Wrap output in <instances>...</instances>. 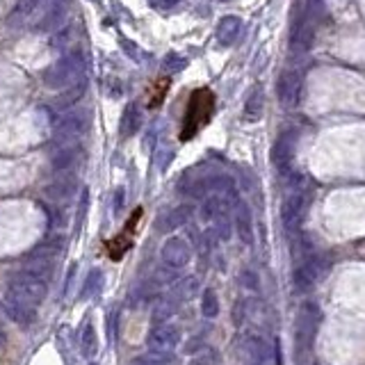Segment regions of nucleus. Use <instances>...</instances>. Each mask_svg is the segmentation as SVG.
<instances>
[{
	"label": "nucleus",
	"instance_id": "obj_1",
	"mask_svg": "<svg viewBox=\"0 0 365 365\" xmlns=\"http://www.w3.org/2000/svg\"><path fill=\"white\" fill-rule=\"evenodd\" d=\"M215 112V94L208 87L194 89L192 96L187 101L185 117H182L180 126V142H189L192 137L199 135V130L203 126H208V121L212 119Z\"/></svg>",
	"mask_w": 365,
	"mask_h": 365
},
{
	"label": "nucleus",
	"instance_id": "obj_2",
	"mask_svg": "<svg viewBox=\"0 0 365 365\" xmlns=\"http://www.w3.org/2000/svg\"><path fill=\"white\" fill-rule=\"evenodd\" d=\"M85 69H87L85 55L80 51H73L48 66L44 71V85L51 89H66L80 80H85Z\"/></svg>",
	"mask_w": 365,
	"mask_h": 365
},
{
	"label": "nucleus",
	"instance_id": "obj_3",
	"mask_svg": "<svg viewBox=\"0 0 365 365\" xmlns=\"http://www.w3.org/2000/svg\"><path fill=\"white\" fill-rule=\"evenodd\" d=\"M318 318H320L318 306L313 302L302 304L295 320V363L297 365H306V361L311 359L315 334H318Z\"/></svg>",
	"mask_w": 365,
	"mask_h": 365
},
{
	"label": "nucleus",
	"instance_id": "obj_4",
	"mask_svg": "<svg viewBox=\"0 0 365 365\" xmlns=\"http://www.w3.org/2000/svg\"><path fill=\"white\" fill-rule=\"evenodd\" d=\"M7 290L14 293L19 300L28 302V304L37 306V309H39V304L44 302L46 295H48V284H46V281H41L39 277H35V274L21 270V272H16V274H12V277H10Z\"/></svg>",
	"mask_w": 365,
	"mask_h": 365
},
{
	"label": "nucleus",
	"instance_id": "obj_5",
	"mask_svg": "<svg viewBox=\"0 0 365 365\" xmlns=\"http://www.w3.org/2000/svg\"><path fill=\"white\" fill-rule=\"evenodd\" d=\"M89 123H91V117H89L87 110H73V112H69L66 117H62L60 121L55 123L53 142L57 146L78 142V139L87 132Z\"/></svg>",
	"mask_w": 365,
	"mask_h": 365
},
{
	"label": "nucleus",
	"instance_id": "obj_6",
	"mask_svg": "<svg viewBox=\"0 0 365 365\" xmlns=\"http://www.w3.org/2000/svg\"><path fill=\"white\" fill-rule=\"evenodd\" d=\"M331 263L325 258V256H309L300 267L295 270L293 284L297 293H309L320 281H325V277L329 274Z\"/></svg>",
	"mask_w": 365,
	"mask_h": 365
},
{
	"label": "nucleus",
	"instance_id": "obj_7",
	"mask_svg": "<svg viewBox=\"0 0 365 365\" xmlns=\"http://www.w3.org/2000/svg\"><path fill=\"white\" fill-rule=\"evenodd\" d=\"M0 309L7 315V320H12L16 327H23V329H30L37 325L39 320V313H37V306H32L28 302L19 300L14 293H7L3 295V300H0Z\"/></svg>",
	"mask_w": 365,
	"mask_h": 365
},
{
	"label": "nucleus",
	"instance_id": "obj_8",
	"mask_svg": "<svg viewBox=\"0 0 365 365\" xmlns=\"http://www.w3.org/2000/svg\"><path fill=\"white\" fill-rule=\"evenodd\" d=\"M306 210H309V194L300 192V189L288 194L284 199V205H281V222H284L286 231L295 233L306 217Z\"/></svg>",
	"mask_w": 365,
	"mask_h": 365
},
{
	"label": "nucleus",
	"instance_id": "obj_9",
	"mask_svg": "<svg viewBox=\"0 0 365 365\" xmlns=\"http://www.w3.org/2000/svg\"><path fill=\"white\" fill-rule=\"evenodd\" d=\"M295 151H297V132L295 130H284L274 142L272 151H270V160L281 173H288V169L293 167L295 160Z\"/></svg>",
	"mask_w": 365,
	"mask_h": 365
},
{
	"label": "nucleus",
	"instance_id": "obj_10",
	"mask_svg": "<svg viewBox=\"0 0 365 365\" xmlns=\"http://www.w3.org/2000/svg\"><path fill=\"white\" fill-rule=\"evenodd\" d=\"M300 94H302V76L300 71L295 69H286L277 80V98L284 107H295L300 103Z\"/></svg>",
	"mask_w": 365,
	"mask_h": 365
},
{
	"label": "nucleus",
	"instance_id": "obj_11",
	"mask_svg": "<svg viewBox=\"0 0 365 365\" xmlns=\"http://www.w3.org/2000/svg\"><path fill=\"white\" fill-rule=\"evenodd\" d=\"M160 258L164 265H169V267H185V265L189 263V258H192V249H189V244L185 242L182 238H169L164 240V244L160 249Z\"/></svg>",
	"mask_w": 365,
	"mask_h": 365
},
{
	"label": "nucleus",
	"instance_id": "obj_12",
	"mask_svg": "<svg viewBox=\"0 0 365 365\" xmlns=\"http://www.w3.org/2000/svg\"><path fill=\"white\" fill-rule=\"evenodd\" d=\"M178 343H180L178 329L169 327V325H155L146 338L148 350H153V352H171V350H176Z\"/></svg>",
	"mask_w": 365,
	"mask_h": 365
},
{
	"label": "nucleus",
	"instance_id": "obj_13",
	"mask_svg": "<svg viewBox=\"0 0 365 365\" xmlns=\"http://www.w3.org/2000/svg\"><path fill=\"white\" fill-rule=\"evenodd\" d=\"M76 185H78L76 176H73V173H64V176L55 178L53 182H48L46 189H44V194H46V199L51 203L66 205L71 201V196L76 194Z\"/></svg>",
	"mask_w": 365,
	"mask_h": 365
},
{
	"label": "nucleus",
	"instance_id": "obj_14",
	"mask_svg": "<svg viewBox=\"0 0 365 365\" xmlns=\"http://www.w3.org/2000/svg\"><path fill=\"white\" fill-rule=\"evenodd\" d=\"M66 19V0H53L51 7L39 16L35 30L37 32H55Z\"/></svg>",
	"mask_w": 365,
	"mask_h": 365
},
{
	"label": "nucleus",
	"instance_id": "obj_15",
	"mask_svg": "<svg viewBox=\"0 0 365 365\" xmlns=\"http://www.w3.org/2000/svg\"><path fill=\"white\" fill-rule=\"evenodd\" d=\"M87 91V80H80L76 85L66 87L60 96H55L53 101H48V110L51 112H64V110H71L73 105H78V101L85 96Z\"/></svg>",
	"mask_w": 365,
	"mask_h": 365
},
{
	"label": "nucleus",
	"instance_id": "obj_16",
	"mask_svg": "<svg viewBox=\"0 0 365 365\" xmlns=\"http://www.w3.org/2000/svg\"><path fill=\"white\" fill-rule=\"evenodd\" d=\"M315 44V26L311 21H300L290 35V48L293 53H309Z\"/></svg>",
	"mask_w": 365,
	"mask_h": 365
},
{
	"label": "nucleus",
	"instance_id": "obj_17",
	"mask_svg": "<svg viewBox=\"0 0 365 365\" xmlns=\"http://www.w3.org/2000/svg\"><path fill=\"white\" fill-rule=\"evenodd\" d=\"M23 270L35 274L41 281H51L53 279V270H55V258H46V256H37L30 254L26 261H23Z\"/></svg>",
	"mask_w": 365,
	"mask_h": 365
},
{
	"label": "nucleus",
	"instance_id": "obj_18",
	"mask_svg": "<svg viewBox=\"0 0 365 365\" xmlns=\"http://www.w3.org/2000/svg\"><path fill=\"white\" fill-rule=\"evenodd\" d=\"M240 32H242V21L238 16H224L217 23V41L222 46H233L240 39Z\"/></svg>",
	"mask_w": 365,
	"mask_h": 365
},
{
	"label": "nucleus",
	"instance_id": "obj_19",
	"mask_svg": "<svg viewBox=\"0 0 365 365\" xmlns=\"http://www.w3.org/2000/svg\"><path fill=\"white\" fill-rule=\"evenodd\" d=\"M189 215H192V205L182 203V205H178V208L169 210L164 217L157 219V231H162V233H171V231H176L178 226H182V224L189 219Z\"/></svg>",
	"mask_w": 365,
	"mask_h": 365
},
{
	"label": "nucleus",
	"instance_id": "obj_20",
	"mask_svg": "<svg viewBox=\"0 0 365 365\" xmlns=\"http://www.w3.org/2000/svg\"><path fill=\"white\" fill-rule=\"evenodd\" d=\"M142 123H144L142 107H139L137 103H130L121 114V123H119L121 137H132L139 128H142Z\"/></svg>",
	"mask_w": 365,
	"mask_h": 365
},
{
	"label": "nucleus",
	"instance_id": "obj_21",
	"mask_svg": "<svg viewBox=\"0 0 365 365\" xmlns=\"http://www.w3.org/2000/svg\"><path fill=\"white\" fill-rule=\"evenodd\" d=\"M78 160H80V146H78V142L57 146V151L53 155V169L55 171H66V169H71Z\"/></svg>",
	"mask_w": 365,
	"mask_h": 365
},
{
	"label": "nucleus",
	"instance_id": "obj_22",
	"mask_svg": "<svg viewBox=\"0 0 365 365\" xmlns=\"http://www.w3.org/2000/svg\"><path fill=\"white\" fill-rule=\"evenodd\" d=\"M263 110H265V94H263V87H254L249 91L244 107H242V119L244 121H258L263 117Z\"/></svg>",
	"mask_w": 365,
	"mask_h": 365
},
{
	"label": "nucleus",
	"instance_id": "obj_23",
	"mask_svg": "<svg viewBox=\"0 0 365 365\" xmlns=\"http://www.w3.org/2000/svg\"><path fill=\"white\" fill-rule=\"evenodd\" d=\"M139 215H142V210H135V215H132V219H130V224L126 228H123V233L119 235V238H114L110 244H107V249H110V256L114 261H119L123 254L128 251V247L132 244V240H130V231L135 228V224H137V219H139Z\"/></svg>",
	"mask_w": 365,
	"mask_h": 365
},
{
	"label": "nucleus",
	"instance_id": "obj_24",
	"mask_svg": "<svg viewBox=\"0 0 365 365\" xmlns=\"http://www.w3.org/2000/svg\"><path fill=\"white\" fill-rule=\"evenodd\" d=\"M235 228L240 238H242V242L251 247L254 244V224H251V212L244 203L238 205V215H235Z\"/></svg>",
	"mask_w": 365,
	"mask_h": 365
},
{
	"label": "nucleus",
	"instance_id": "obj_25",
	"mask_svg": "<svg viewBox=\"0 0 365 365\" xmlns=\"http://www.w3.org/2000/svg\"><path fill=\"white\" fill-rule=\"evenodd\" d=\"M247 352L251 356L256 365H272V350L265 345L263 338H249L247 340Z\"/></svg>",
	"mask_w": 365,
	"mask_h": 365
},
{
	"label": "nucleus",
	"instance_id": "obj_26",
	"mask_svg": "<svg viewBox=\"0 0 365 365\" xmlns=\"http://www.w3.org/2000/svg\"><path fill=\"white\" fill-rule=\"evenodd\" d=\"M101 288H103L101 270H91L87 281H85V286H82V300H91V297H96L98 293H101Z\"/></svg>",
	"mask_w": 365,
	"mask_h": 365
},
{
	"label": "nucleus",
	"instance_id": "obj_27",
	"mask_svg": "<svg viewBox=\"0 0 365 365\" xmlns=\"http://www.w3.org/2000/svg\"><path fill=\"white\" fill-rule=\"evenodd\" d=\"M171 363V354L169 352H146L142 356H137L130 365H169Z\"/></svg>",
	"mask_w": 365,
	"mask_h": 365
},
{
	"label": "nucleus",
	"instance_id": "obj_28",
	"mask_svg": "<svg viewBox=\"0 0 365 365\" xmlns=\"http://www.w3.org/2000/svg\"><path fill=\"white\" fill-rule=\"evenodd\" d=\"M80 350H82V354L87 356H94L96 352H98V340H96V331H94V327L91 325H87L85 327V331H82V338H80Z\"/></svg>",
	"mask_w": 365,
	"mask_h": 365
},
{
	"label": "nucleus",
	"instance_id": "obj_29",
	"mask_svg": "<svg viewBox=\"0 0 365 365\" xmlns=\"http://www.w3.org/2000/svg\"><path fill=\"white\" fill-rule=\"evenodd\" d=\"M201 311L208 320H215L219 315V300L215 295V290H205L203 293V300H201Z\"/></svg>",
	"mask_w": 365,
	"mask_h": 365
},
{
	"label": "nucleus",
	"instance_id": "obj_30",
	"mask_svg": "<svg viewBox=\"0 0 365 365\" xmlns=\"http://www.w3.org/2000/svg\"><path fill=\"white\" fill-rule=\"evenodd\" d=\"M176 304H178V302L173 300L171 295L167 297V300H162L160 304H157L155 311H153V322H155V325H162V322L167 320L173 311H176Z\"/></svg>",
	"mask_w": 365,
	"mask_h": 365
},
{
	"label": "nucleus",
	"instance_id": "obj_31",
	"mask_svg": "<svg viewBox=\"0 0 365 365\" xmlns=\"http://www.w3.org/2000/svg\"><path fill=\"white\" fill-rule=\"evenodd\" d=\"M39 5H41V0H19V5H16L12 12V21H26Z\"/></svg>",
	"mask_w": 365,
	"mask_h": 365
},
{
	"label": "nucleus",
	"instance_id": "obj_32",
	"mask_svg": "<svg viewBox=\"0 0 365 365\" xmlns=\"http://www.w3.org/2000/svg\"><path fill=\"white\" fill-rule=\"evenodd\" d=\"M187 64H189L187 57H182V55H178V53H169V55H164L162 69L169 71V73H178V71H182V69H187Z\"/></svg>",
	"mask_w": 365,
	"mask_h": 365
},
{
	"label": "nucleus",
	"instance_id": "obj_33",
	"mask_svg": "<svg viewBox=\"0 0 365 365\" xmlns=\"http://www.w3.org/2000/svg\"><path fill=\"white\" fill-rule=\"evenodd\" d=\"M73 28H62V30H55V35H53V39H51V44H53V48H66L73 41Z\"/></svg>",
	"mask_w": 365,
	"mask_h": 365
},
{
	"label": "nucleus",
	"instance_id": "obj_34",
	"mask_svg": "<svg viewBox=\"0 0 365 365\" xmlns=\"http://www.w3.org/2000/svg\"><path fill=\"white\" fill-rule=\"evenodd\" d=\"M121 48H123V53H126L128 57H132L135 62H142V53H139V48L132 44V41H128V39H121Z\"/></svg>",
	"mask_w": 365,
	"mask_h": 365
},
{
	"label": "nucleus",
	"instance_id": "obj_35",
	"mask_svg": "<svg viewBox=\"0 0 365 365\" xmlns=\"http://www.w3.org/2000/svg\"><path fill=\"white\" fill-rule=\"evenodd\" d=\"M167 87H169V82L167 80H160L155 85V96L151 98V107H157L160 105V101H162V96L167 94Z\"/></svg>",
	"mask_w": 365,
	"mask_h": 365
},
{
	"label": "nucleus",
	"instance_id": "obj_36",
	"mask_svg": "<svg viewBox=\"0 0 365 365\" xmlns=\"http://www.w3.org/2000/svg\"><path fill=\"white\" fill-rule=\"evenodd\" d=\"M114 329H117V313H110V318H107V338H110V340H114V336H117V331H114Z\"/></svg>",
	"mask_w": 365,
	"mask_h": 365
},
{
	"label": "nucleus",
	"instance_id": "obj_37",
	"mask_svg": "<svg viewBox=\"0 0 365 365\" xmlns=\"http://www.w3.org/2000/svg\"><path fill=\"white\" fill-rule=\"evenodd\" d=\"M171 157H173V151H167V153H160L157 155V167H160L162 171L169 167V162H171Z\"/></svg>",
	"mask_w": 365,
	"mask_h": 365
},
{
	"label": "nucleus",
	"instance_id": "obj_38",
	"mask_svg": "<svg viewBox=\"0 0 365 365\" xmlns=\"http://www.w3.org/2000/svg\"><path fill=\"white\" fill-rule=\"evenodd\" d=\"M5 347V331H3V325H0V350Z\"/></svg>",
	"mask_w": 365,
	"mask_h": 365
},
{
	"label": "nucleus",
	"instance_id": "obj_39",
	"mask_svg": "<svg viewBox=\"0 0 365 365\" xmlns=\"http://www.w3.org/2000/svg\"><path fill=\"white\" fill-rule=\"evenodd\" d=\"M173 3H178V0H164V5H173Z\"/></svg>",
	"mask_w": 365,
	"mask_h": 365
},
{
	"label": "nucleus",
	"instance_id": "obj_40",
	"mask_svg": "<svg viewBox=\"0 0 365 365\" xmlns=\"http://www.w3.org/2000/svg\"><path fill=\"white\" fill-rule=\"evenodd\" d=\"M91 365H96V363H91Z\"/></svg>",
	"mask_w": 365,
	"mask_h": 365
}]
</instances>
